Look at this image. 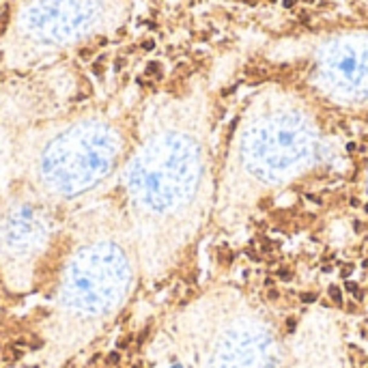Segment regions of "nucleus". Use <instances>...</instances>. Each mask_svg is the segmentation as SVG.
I'll list each match as a JSON object with an SVG mask.
<instances>
[{"mask_svg":"<svg viewBox=\"0 0 368 368\" xmlns=\"http://www.w3.org/2000/svg\"><path fill=\"white\" fill-rule=\"evenodd\" d=\"M286 325H288V332H293V329H295V319H288Z\"/></svg>","mask_w":368,"mask_h":368,"instance_id":"0eeeda50","label":"nucleus"},{"mask_svg":"<svg viewBox=\"0 0 368 368\" xmlns=\"http://www.w3.org/2000/svg\"><path fill=\"white\" fill-rule=\"evenodd\" d=\"M108 359H110V364H116V362H118L121 357H118V353H112V355H110Z\"/></svg>","mask_w":368,"mask_h":368,"instance_id":"423d86ee","label":"nucleus"},{"mask_svg":"<svg viewBox=\"0 0 368 368\" xmlns=\"http://www.w3.org/2000/svg\"><path fill=\"white\" fill-rule=\"evenodd\" d=\"M7 22H9V11L5 9L2 15H0V35H5V30H7Z\"/></svg>","mask_w":368,"mask_h":368,"instance_id":"f03ea898","label":"nucleus"},{"mask_svg":"<svg viewBox=\"0 0 368 368\" xmlns=\"http://www.w3.org/2000/svg\"><path fill=\"white\" fill-rule=\"evenodd\" d=\"M314 299H316V295H312V293H304V295H302V302H306V304H310Z\"/></svg>","mask_w":368,"mask_h":368,"instance_id":"39448f33","label":"nucleus"},{"mask_svg":"<svg viewBox=\"0 0 368 368\" xmlns=\"http://www.w3.org/2000/svg\"><path fill=\"white\" fill-rule=\"evenodd\" d=\"M329 297L336 302V304H342V295H340V288L338 286H329Z\"/></svg>","mask_w":368,"mask_h":368,"instance_id":"f257e3e1","label":"nucleus"},{"mask_svg":"<svg viewBox=\"0 0 368 368\" xmlns=\"http://www.w3.org/2000/svg\"><path fill=\"white\" fill-rule=\"evenodd\" d=\"M80 56H82V58H88V56H90V50H82Z\"/></svg>","mask_w":368,"mask_h":368,"instance_id":"6e6552de","label":"nucleus"},{"mask_svg":"<svg viewBox=\"0 0 368 368\" xmlns=\"http://www.w3.org/2000/svg\"><path fill=\"white\" fill-rule=\"evenodd\" d=\"M293 2H295V0H286V7H291Z\"/></svg>","mask_w":368,"mask_h":368,"instance_id":"1a4fd4ad","label":"nucleus"},{"mask_svg":"<svg viewBox=\"0 0 368 368\" xmlns=\"http://www.w3.org/2000/svg\"><path fill=\"white\" fill-rule=\"evenodd\" d=\"M366 211H368V205H366Z\"/></svg>","mask_w":368,"mask_h":368,"instance_id":"9d476101","label":"nucleus"},{"mask_svg":"<svg viewBox=\"0 0 368 368\" xmlns=\"http://www.w3.org/2000/svg\"><path fill=\"white\" fill-rule=\"evenodd\" d=\"M278 278H282V280H291V271H288V269H280V271H278Z\"/></svg>","mask_w":368,"mask_h":368,"instance_id":"20e7f679","label":"nucleus"},{"mask_svg":"<svg viewBox=\"0 0 368 368\" xmlns=\"http://www.w3.org/2000/svg\"><path fill=\"white\" fill-rule=\"evenodd\" d=\"M345 286H347V291H349V293H353V295H355L357 299H362V291L357 288V284H355V282H347Z\"/></svg>","mask_w":368,"mask_h":368,"instance_id":"7ed1b4c3","label":"nucleus"}]
</instances>
